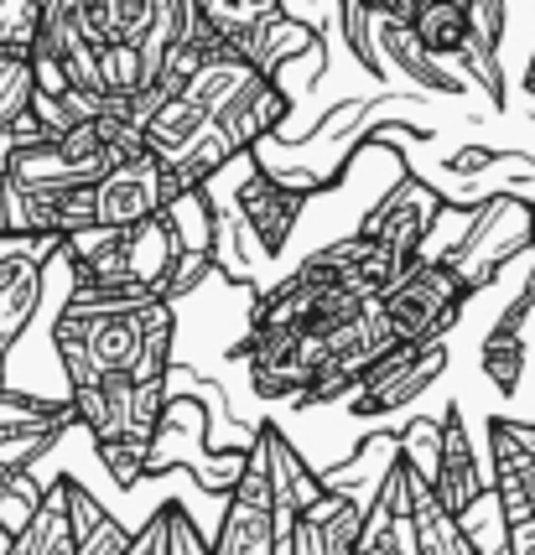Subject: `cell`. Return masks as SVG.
Here are the masks:
<instances>
[{
	"mask_svg": "<svg viewBox=\"0 0 535 555\" xmlns=\"http://www.w3.org/2000/svg\"><path fill=\"white\" fill-rule=\"evenodd\" d=\"M505 551H510V555H535V525L505 534Z\"/></svg>",
	"mask_w": 535,
	"mask_h": 555,
	"instance_id": "cell-23",
	"label": "cell"
},
{
	"mask_svg": "<svg viewBox=\"0 0 535 555\" xmlns=\"http://www.w3.org/2000/svg\"><path fill=\"white\" fill-rule=\"evenodd\" d=\"M442 218V197L426 188V182H416V177H400L395 188L385 193V203L374 208V214L359 223V234L369 244H380L395 266L406 270L426 249V234H432V223Z\"/></svg>",
	"mask_w": 535,
	"mask_h": 555,
	"instance_id": "cell-7",
	"label": "cell"
},
{
	"mask_svg": "<svg viewBox=\"0 0 535 555\" xmlns=\"http://www.w3.org/2000/svg\"><path fill=\"white\" fill-rule=\"evenodd\" d=\"M442 374H447V338L390 343L385 353L359 374V385L343 395V405H348V415H359V421L395 415V411H406L411 400H421Z\"/></svg>",
	"mask_w": 535,
	"mask_h": 555,
	"instance_id": "cell-3",
	"label": "cell"
},
{
	"mask_svg": "<svg viewBox=\"0 0 535 555\" xmlns=\"http://www.w3.org/2000/svg\"><path fill=\"white\" fill-rule=\"evenodd\" d=\"M171 197H182V188L171 182V171L141 151L120 167H110L94 182V229H130V223H147L167 208Z\"/></svg>",
	"mask_w": 535,
	"mask_h": 555,
	"instance_id": "cell-6",
	"label": "cell"
},
{
	"mask_svg": "<svg viewBox=\"0 0 535 555\" xmlns=\"http://www.w3.org/2000/svg\"><path fill=\"white\" fill-rule=\"evenodd\" d=\"M432 0H385V16L380 22H395V26H411L416 11H426Z\"/></svg>",
	"mask_w": 535,
	"mask_h": 555,
	"instance_id": "cell-22",
	"label": "cell"
},
{
	"mask_svg": "<svg viewBox=\"0 0 535 555\" xmlns=\"http://www.w3.org/2000/svg\"><path fill=\"white\" fill-rule=\"evenodd\" d=\"M432 493L442 508L458 519L488 493V457L479 452V441L468 431L462 405H447L437 421V462H432Z\"/></svg>",
	"mask_w": 535,
	"mask_h": 555,
	"instance_id": "cell-8",
	"label": "cell"
},
{
	"mask_svg": "<svg viewBox=\"0 0 535 555\" xmlns=\"http://www.w3.org/2000/svg\"><path fill=\"white\" fill-rule=\"evenodd\" d=\"M374 22H380V16H374ZM380 42H385V52H395V63L411 73L416 83H426V89H462L458 78H447V73H442V63H432L426 52L416 48V37L406 31V26L380 22Z\"/></svg>",
	"mask_w": 535,
	"mask_h": 555,
	"instance_id": "cell-18",
	"label": "cell"
},
{
	"mask_svg": "<svg viewBox=\"0 0 535 555\" xmlns=\"http://www.w3.org/2000/svg\"><path fill=\"white\" fill-rule=\"evenodd\" d=\"M182 244H177V223L162 208L147 223L130 229H84L58 244V266L68 275V286H94V291H151L167 301V281L177 266Z\"/></svg>",
	"mask_w": 535,
	"mask_h": 555,
	"instance_id": "cell-1",
	"label": "cell"
},
{
	"mask_svg": "<svg viewBox=\"0 0 535 555\" xmlns=\"http://www.w3.org/2000/svg\"><path fill=\"white\" fill-rule=\"evenodd\" d=\"M531 312H535V281L499 312V322L488 327L484 348H479V369H484V379L499 395H514L520 379H525V359H531V348H525V317Z\"/></svg>",
	"mask_w": 535,
	"mask_h": 555,
	"instance_id": "cell-13",
	"label": "cell"
},
{
	"mask_svg": "<svg viewBox=\"0 0 535 555\" xmlns=\"http://www.w3.org/2000/svg\"><path fill=\"white\" fill-rule=\"evenodd\" d=\"M78 431V415L68 395H26V389H0V483L31 473Z\"/></svg>",
	"mask_w": 535,
	"mask_h": 555,
	"instance_id": "cell-4",
	"label": "cell"
},
{
	"mask_svg": "<svg viewBox=\"0 0 535 555\" xmlns=\"http://www.w3.org/2000/svg\"><path fill=\"white\" fill-rule=\"evenodd\" d=\"M406 493H411V545H416V555H473L462 525L442 508V499L432 493V483H426L416 467H406Z\"/></svg>",
	"mask_w": 535,
	"mask_h": 555,
	"instance_id": "cell-14",
	"label": "cell"
},
{
	"mask_svg": "<svg viewBox=\"0 0 535 555\" xmlns=\"http://www.w3.org/2000/svg\"><path fill=\"white\" fill-rule=\"evenodd\" d=\"M214 130V120H208V109H198L188 94H171V99H162V109L147 120V151L162 162V167H171L177 156H188L203 135Z\"/></svg>",
	"mask_w": 535,
	"mask_h": 555,
	"instance_id": "cell-16",
	"label": "cell"
},
{
	"mask_svg": "<svg viewBox=\"0 0 535 555\" xmlns=\"http://www.w3.org/2000/svg\"><path fill=\"white\" fill-rule=\"evenodd\" d=\"M63 488H68V525H74V555H125L130 551V534L110 508L99 504L89 488L63 473Z\"/></svg>",
	"mask_w": 535,
	"mask_h": 555,
	"instance_id": "cell-15",
	"label": "cell"
},
{
	"mask_svg": "<svg viewBox=\"0 0 535 555\" xmlns=\"http://www.w3.org/2000/svg\"><path fill=\"white\" fill-rule=\"evenodd\" d=\"M244 167H250V177L234 188V218L244 223V234L255 240V249L276 260V255L286 249V240H292L302 208H307V193L286 188L281 177H270L266 167H255L250 156H244Z\"/></svg>",
	"mask_w": 535,
	"mask_h": 555,
	"instance_id": "cell-9",
	"label": "cell"
},
{
	"mask_svg": "<svg viewBox=\"0 0 535 555\" xmlns=\"http://www.w3.org/2000/svg\"><path fill=\"white\" fill-rule=\"evenodd\" d=\"M473 286L462 281V270L437 255H416L385 291H380V317H385L395 343H432L447 338L462 322Z\"/></svg>",
	"mask_w": 535,
	"mask_h": 555,
	"instance_id": "cell-2",
	"label": "cell"
},
{
	"mask_svg": "<svg viewBox=\"0 0 535 555\" xmlns=\"http://www.w3.org/2000/svg\"><path fill=\"white\" fill-rule=\"evenodd\" d=\"M365 508H369L365 499L322 483V493L307 508H296V519L286 525L281 555H359Z\"/></svg>",
	"mask_w": 535,
	"mask_h": 555,
	"instance_id": "cell-10",
	"label": "cell"
},
{
	"mask_svg": "<svg viewBox=\"0 0 535 555\" xmlns=\"http://www.w3.org/2000/svg\"><path fill=\"white\" fill-rule=\"evenodd\" d=\"M31 63L26 57H16V52H0V130L16 120V115H26V104H31Z\"/></svg>",
	"mask_w": 535,
	"mask_h": 555,
	"instance_id": "cell-21",
	"label": "cell"
},
{
	"mask_svg": "<svg viewBox=\"0 0 535 555\" xmlns=\"http://www.w3.org/2000/svg\"><path fill=\"white\" fill-rule=\"evenodd\" d=\"M525 94L535 99V52H531V63H525Z\"/></svg>",
	"mask_w": 535,
	"mask_h": 555,
	"instance_id": "cell-24",
	"label": "cell"
},
{
	"mask_svg": "<svg viewBox=\"0 0 535 555\" xmlns=\"http://www.w3.org/2000/svg\"><path fill=\"white\" fill-rule=\"evenodd\" d=\"M224 48L234 52L244 68L276 78V68H286L292 57H307V52L317 48V31L307 22H292L286 11H276L266 22H255V26H244V31H234V37H224Z\"/></svg>",
	"mask_w": 535,
	"mask_h": 555,
	"instance_id": "cell-12",
	"label": "cell"
},
{
	"mask_svg": "<svg viewBox=\"0 0 535 555\" xmlns=\"http://www.w3.org/2000/svg\"><path fill=\"white\" fill-rule=\"evenodd\" d=\"M286 109H292V99L281 94V83L266 78V73H250L240 89L214 109V130L229 141L234 156H250V151L266 141L276 125L286 120Z\"/></svg>",
	"mask_w": 535,
	"mask_h": 555,
	"instance_id": "cell-11",
	"label": "cell"
},
{
	"mask_svg": "<svg viewBox=\"0 0 535 555\" xmlns=\"http://www.w3.org/2000/svg\"><path fill=\"white\" fill-rule=\"evenodd\" d=\"M406 31H411L416 48L426 52L432 63H442V57H462V48L473 42V31H468V11H462L458 0H432L426 11H416Z\"/></svg>",
	"mask_w": 535,
	"mask_h": 555,
	"instance_id": "cell-17",
	"label": "cell"
},
{
	"mask_svg": "<svg viewBox=\"0 0 535 555\" xmlns=\"http://www.w3.org/2000/svg\"><path fill=\"white\" fill-rule=\"evenodd\" d=\"M193 11H198V22L208 26V31H219V42H224V37H234L244 26L276 16L281 0H193Z\"/></svg>",
	"mask_w": 535,
	"mask_h": 555,
	"instance_id": "cell-19",
	"label": "cell"
},
{
	"mask_svg": "<svg viewBox=\"0 0 535 555\" xmlns=\"http://www.w3.org/2000/svg\"><path fill=\"white\" fill-rule=\"evenodd\" d=\"M203 540H208V555H281V530H276V504H270L260 441L244 447L240 478L229 483L214 534H203Z\"/></svg>",
	"mask_w": 535,
	"mask_h": 555,
	"instance_id": "cell-5",
	"label": "cell"
},
{
	"mask_svg": "<svg viewBox=\"0 0 535 555\" xmlns=\"http://www.w3.org/2000/svg\"><path fill=\"white\" fill-rule=\"evenodd\" d=\"M37 26H42V5L37 0H0V52L26 57L31 42H37Z\"/></svg>",
	"mask_w": 535,
	"mask_h": 555,
	"instance_id": "cell-20",
	"label": "cell"
}]
</instances>
